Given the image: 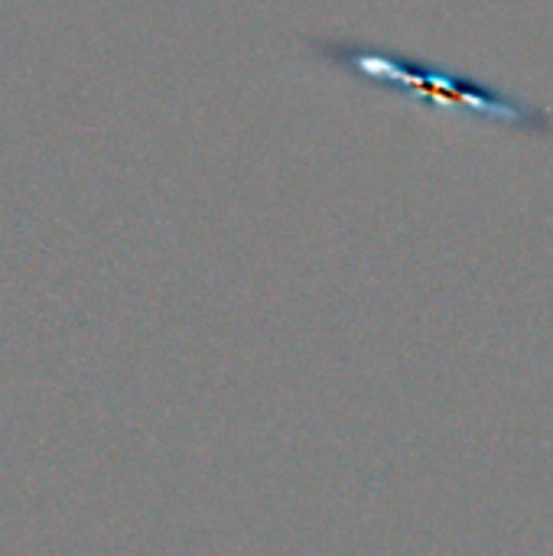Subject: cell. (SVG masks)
<instances>
[{
    "label": "cell",
    "instance_id": "cell-1",
    "mask_svg": "<svg viewBox=\"0 0 553 556\" xmlns=\"http://www.w3.org/2000/svg\"><path fill=\"white\" fill-rule=\"evenodd\" d=\"M319 49H323V55L352 68L365 81L391 88V91L417 94L430 108H443V111H456V114L466 111V114H476L486 121L531 130V134H553V121L544 108H535V104H528L489 81H479L473 75L437 68V65H427V62H417V59H407V55H398L388 49H372V46L319 42Z\"/></svg>",
    "mask_w": 553,
    "mask_h": 556
}]
</instances>
